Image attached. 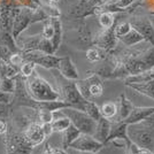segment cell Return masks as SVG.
Segmentation results:
<instances>
[{
  "label": "cell",
  "instance_id": "obj_1",
  "mask_svg": "<svg viewBox=\"0 0 154 154\" xmlns=\"http://www.w3.org/2000/svg\"><path fill=\"white\" fill-rule=\"evenodd\" d=\"M26 90L28 96L35 101H53V100H61V97L58 90H55L45 78L39 76L36 70L31 76L26 77Z\"/></svg>",
  "mask_w": 154,
  "mask_h": 154
},
{
  "label": "cell",
  "instance_id": "obj_2",
  "mask_svg": "<svg viewBox=\"0 0 154 154\" xmlns=\"http://www.w3.org/2000/svg\"><path fill=\"white\" fill-rule=\"evenodd\" d=\"M53 71V76L55 78L59 86V93L61 97V100L67 103L70 107L83 110V106L85 103V99L81 96L79 91L76 86V81L67 79L57 69H51Z\"/></svg>",
  "mask_w": 154,
  "mask_h": 154
},
{
  "label": "cell",
  "instance_id": "obj_3",
  "mask_svg": "<svg viewBox=\"0 0 154 154\" xmlns=\"http://www.w3.org/2000/svg\"><path fill=\"white\" fill-rule=\"evenodd\" d=\"M71 36L68 42L71 45L79 48V50H88L93 46V39H94V32L91 29L90 23L88 20L79 19V22L75 28H72L69 31Z\"/></svg>",
  "mask_w": 154,
  "mask_h": 154
},
{
  "label": "cell",
  "instance_id": "obj_4",
  "mask_svg": "<svg viewBox=\"0 0 154 154\" xmlns=\"http://www.w3.org/2000/svg\"><path fill=\"white\" fill-rule=\"evenodd\" d=\"M60 110L62 112L64 116H67L70 120V123L79 130L81 134L93 135L97 122L94 120H92L84 110L74 108V107H64Z\"/></svg>",
  "mask_w": 154,
  "mask_h": 154
},
{
  "label": "cell",
  "instance_id": "obj_5",
  "mask_svg": "<svg viewBox=\"0 0 154 154\" xmlns=\"http://www.w3.org/2000/svg\"><path fill=\"white\" fill-rule=\"evenodd\" d=\"M76 86L81 96L83 97L85 100L89 101H93L94 99L103 96V84L101 78L93 74L86 77L85 79H81V81H76Z\"/></svg>",
  "mask_w": 154,
  "mask_h": 154
},
{
  "label": "cell",
  "instance_id": "obj_6",
  "mask_svg": "<svg viewBox=\"0 0 154 154\" xmlns=\"http://www.w3.org/2000/svg\"><path fill=\"white\" fill-rule=\"evenodd\" d=\"M101 0H77L69 8V16L72 19H86L97 14H100Z\"/></svg>",
  "mask_w": 154,
  "mask_h": 154
},
{
  "label": "cell",
  "instance_id": "obj_7",
  "mask_svg": "<svg viewBox=\"0 0 154 154\" xmlns=\"http://www.w3.org/2000/svg\"><path fill=\"white\" fill-rule=\"evenodd\" d=\"M130 26L145 38L148 44L154 46V26L149 16L143 14H134L128 19Z\"/></svg>",
  "mask_w": 154,
  "mask_h": 154
},
{
  "label": "cell",
  "instance_id": "obj_8",
  "mask_svg": "<svg viewBox=\"0 0 154 154\" xmlns=\"http://www.w3.org/2000/svg\"><path fill=\"white\" fill-rule=\"evenodd\" d=\"M115 24L110 28L103 29L100 31L96 32L94 39H93V46L103 48V51H106L107 53H112L114 51L117 47V43H119L115 36Z\"/></svg>",
  "mask_w": 154,
  "mask_h": 154
},
{
  "label": "cell",
  "instance_id": "obj_9",
  "mask_svg": "<svg viewBox=\"0 0 154 154\" xmlns=\"http://www.w3.org/2000/svg\"><path fill=\"white\" fill-rule=\"evenodd\" d=\"M105 145L93 138L92 135L81 134L75 140L70 144L68 148H71L77 152H90V153H98Z\"/></svg>",
  "mask_w": 154,
  "mask_h": 154
},
{
  "label": "cell",
  "instance_id": "obj_10",
  "mask_svg": "<svg viewBox=\"0 0 154 154\" xmlns=\"http://www.w3.org/2000/svg\"><path fill=\"white\" fill-rule=\"evenodd\" d=\"M23 134H24L26 138L33 148L36 146H39L40 144H43L44 140L46 139L45 135L43 132V129H42V124L37 121L30 123L26 127V130L23 131Z\"/></svg>",
  "mask_w": 154,
  "mask_h": 154
},
{
  "label": "cell",
  "instance_id": "obj_11",
  "mask_svg": "<svg viewBox=\"0 0 154 154\" xmlns=\"http://www.w3.org/2000/svg\"><path fill=\"white\" fill-rule=\"evenodd\" d=\"M57 70L61 74V76H63L67 79L77 81L79 78L76 66H75V63L71 60L70 57H68V55L60 57V61H59V66L57 68Z\"/></svg>",
  "mask_w": 154,
  "mask_h": 154
},
{
  "label": "cell",
  "instance_id": "obj_12",
  "mask_svg": "<svg viewBox=\"0 0 154 154\" xmlns=\"http://www.w3.org/2000/svg\"><path fill=\"white\" fill-rule=\"evenodd\" d=\"M116 107H117V113L115 117L110 120V122H123L130 115L131 110L134 108V103L130 101V99L127 98L124 93H121L117 98Z\"/></svg>",
  "mask_w": 154,
  "mask_h": 154
},
{
  "label": "cell",
  "instance_id": "obj_13",
  "mask_svg": "<svg viewBox=\"0 0 154 154\" xmlns=\"http://www.w3.org/2000/svg\"><path fill=\"white\" fill-rule=\"evenodd\" d=\"M110 128H112V122L108 119L101 117L96 124V130L93 132V138L97 139L99 143H101L105 145V143L108 139L109 132H110Z\"/></svg>",
  "mask_w": 154,
  "mask_h": 154
},
{
  "label": "cell",
  "instance_id": "obj_14",
  "mask_svg": "<svg viewBox=\"0 0 154 154\" xmlns=\"http://www.w3.org/2000/svg\"><path fill=\"white\" fill-rule=\"evenodd\" d=\"M152 114H154V106H152V107H136V106H134L130 115L123 122H125L127 124L140 122L143 120H145L146 117L151 116Z\"/></svg>",
  "mask_w": 154,
  "mask_h": 154
},
{
  "label": "cell",
  "instance_id": "obj_15",
  "mask_svg": "<svg viewBox=\"0 0 154 154\" xmlns=\"http://www.w3.org/2000/svg\"><path fill=\"white\" fill-rule=\"evenodd\" d=\"M53 132H62L70 125V120L62 114V112L59 109L53 112V120L51 122Z\"/></svg>",
  "mask_w": 154,
  "mask_h": 154
},
{
  "label": "cell",
  "instance_id": "obj_16",
  "mask_svg": "<svg viewBox=\"0 0 154 154\" xmlns=\"http://www.w3.org/2000/svg\"><path fill=\"white\" fill-rule=\"evenodd\" d=\"M119 42H121L123 45L127 46V47H132V46L139 45L143 42H146L145 38L141 36L138 31H136L134 28H131L125 35H123L122 37L117 39Z\"/></svg>",
  "mask_w": 154,
  "mask_h": 154
},
{
  "label": "cell",
  "instance_id": "obj_17",
  "mask_svg": "<svg viewBox=\"0 0 154 154\" xmlns=\"http://www.w3.org/2000/svg\"><path fill=\"white\" fill-rule=\"evenodd\" d=\"M51 22L53 26H54V35L51 39V43L53 45L54 52H57L59 50V47L61 45V42L63 39V29H62V23L59 17H51Z\"/></svg>",
  "mask_w": 154,
  "mask_h": 154
},
{
  "label": "cell",
  "instance_id": "obj_18",
  "mask_svg": "<svg viewBox=\"0 0 154 154\" xmlns=\"http://www.w3.org/2000/svg\"><path fill=\"white\" fill-rule=\"evenodd\" d=\"M154 79V69H149V70L143 71L136 75H131L124 78V84L129 85V84H144L151 82Z\"/></svg>",
  "mask_w": 154,
  "mask_h": 154
},
{
  "label": "cell",
  "instance_id": "obj_19",
  "mask_svg": "<svg viewBox=\"0 0 154 154\" xmlns=\"http://www.w3.org/2000/svg\"><path fill=\"white\" fill-rule=\"evenodd\" d=\"M127 128H128V124L125 122H112V128H110V132H109L107 140L113 139V138H122L124 140L130 141Z\"/></svg>",
  "mask_w": 154,
  "mask_h": 154
},
{
  "label": "cell",
  "instance_id": "obj_20",
  "mask_svg": "<svg viewBox=\"0 0 154 154\" xmlns=\"http://www.w3.org/2000/svg\"><path fill=\"white\" fill-rule=\"evenodd\" d=\"M125 86L129 88L130 90L138 92L143 96L151 98L152 100H154V79L144 84H129V85H125Z\"/></svg>",
  "mask_w": 154,
  "mask_h": 154
},
{
  "label": "cell",
  "instance_id": "obj_21",
  "mask_svg": "<svg viewBox=\"0 0 154 154\" xmlns=\"http://www.w3.org/2000/svg\"><path fill=\"white\" fill-rule=\"evenodd\" d=\"M120 20V13H109V12H101L99 14L98 23L103 29H107L115 24Z\"/></svg>",
  "mask_w": 154,
  "mask_h": 154
},
{
  "label": "cell",
  "instance_id": "obj_22",
  "mask_svg": "<svg viewBox=\"0 0 154 154\" xmlns=\"http://www.w3.org/2000/svg\"><path fill=\"white\" fill-rule=\"evenodd\" d=\"M79 135H81L79 130L75 128L70 123V125L64 131H62V148L67 149L70 146L71 143L75 140Z\"/></svg>",
  "mask_w": 154,
  "mask_h": 154
},
{
  "label": "cell",
  "instance_id": "obj_23",
  "mask_svg": "<svg viewBox=\"0 0 154 154\" xmlns=\"http://www.w3.org/2000/svg\"><path fill=\"white\" fill-rule=\"evenodd\" d=\"M109 53L103 51V48H99L97 46H92L90 48L86 50V59L90 62H99V61H103L108 57Z\"/></svg>",
  "mask_w": 154,
  "mask_h": 154
},
{
  "label": "cell",
  "instance_id": "obj_24",
  "mask_svg": "<svg viewBox=\"0 0 154 154\" xmlns=\"http://www.w3.org/2000/svg\"><path fill=\"white\" fill-rule=\"evenodd\" d=\"M83 110L90 116L92 120H94L96 122H98L100 119H101V114H100V108L98 107L94 101H89V100H85L83 106Z\"/></svg>",
  "mask_w": 154,
  "mask_h": 154
},
{
  "label": "cell",
  "instance_id": "obj_25",
  "mask_svg": "<svg viewBox=\"0 0 154 154\" xmlns=\"http://www.w3.org/2000/svg\"><path fill=\"white\" fill-rule=\"evenodd\" d=\"M100 108V114H101V117H105V119H108L109 121L113 120L115 117L116 113H117V107H116V103H113V101H108V103H105L101 106L99 107Z\"/></svg>",
  "mask_w": 154,
  "mask_h": 154
},
{
  "label": "cell",
  "instance_id": "obj_26",
  "mask_svg": "<svg viewBox=\"0 0 154 154\" xmlns=\"http://www.w3.org/2000/svg\"><path fill=\"white\" fill-rule=\"evenodd\" d=\"M16 89V81L15 78H8V77H0V91L14 93Z\"/></svg>",
  "mask_w": 154,
  "mask_h": 154
},
{
  "label": "cell",
  "instance_id": "obj_27",
  "mask_svg": "<svg viewBox=\"0 0 154 154\" xmlns=\"http://www.w3.org/2000/svg\"><path fill=\"white\" fill-rule=\"evenodd\" d=\"M35 70H36V63L32 61H24L20 66V72H21L22 77H24V78L31 76Z\"/></svg>",
  "mask_w": 154,
  "mask_h": 154
},
{
  "label": "cell",
  "instance_id": "obj_28",
  "mask_svg": "<svg viewBox=\"0 0 154 154\" xmlns=\"http://www.w3.org/2000/svg\"><path fill=\"white\" fill-rule=\"evenodd\" d=\"M54 35V26L52 24L51 20L47 19V22L45 23V26L43 28V31H42V36L46 39H50L51 40L52 37Z\"/></svg>",
  "mask_w": 154,
  "mask_h": 154
},
{
  "label": "cell",
  "instance_id": "obj_29",
  "mask_svg": "<svg viewBox=\"0 0 154 154\" xmlns=\"http://www.w3.org/2000/svg\"><path fill=\"white\" fill-rule=\"evenodd\" d=\"M11 64H13L15 67H20L21 64L24 62V58H23V55H22V53L21 52H17V53H13L12 55H11V58H9V61H8Z\"/></svg>",
  "mask_w": 154,
  "mask_h": 154
},
{
  "label": "cell",
  "instance_id": "obj_30",
  "mask_svg": "<svg viewBox=\"0 0 154 154\" xmlns=\"http://www.w3.org/2000/svg\"><path fill=\"white\" fill-rule=\"evenodd\" d=\"M13 99H14L13 93H8V92L0 91V103H1L12 105V103H13Z\"/></svg>",
  "mask_w": 154,
  "mask_h": 154
},
{
  "label": "cell",
  "instance_id": "obj_31",
  "mask_svg": "<svg viewBox=\"0 0 154 154\" xmlns=\"http://www.w3.org/2000/svg\"><path fill=\"white\" fill-rule=\"evenodd\" d=\"M11 115V105L0 103V120H5Z\"/></svg>",
  "mask_w": 154,
  "mask_h": 154
},
{
  "label": "cell",
  "instance_id": "obj_32",
  "mask_svg": "<svg viewBox=\"0 0 154 154\" xmlns=\"http://www.w3.org/2000/svg\"><path fill=\"white\" fill-rule=\"evenodd\" d=\"M42 124V129H43V132H44V135L45 137H50V136L53 134V130H52V125L51 123H40Z\"/></svg>",
  "mask_w": 154,
  "mask_h": 154
},
{
  "label": "cell",
  "instance_id": "obj_33",
  "mask_svg": "<svg viewBox=\"0 0 154 154\" xmlns=\"http://www.w3.org/2000/svg\"><path fill=\"white\" fill-rule=\"evenodd\" d=\"M138 148H139V146H137L132 141H130L128 147L125 149V154H138Z\"/></svg>",
  "mask_w": 154,
  "mask_h": 154
},
{
  "label": "cell",
  "instance_id": "obj_34",
  "mask_svg": "<svg viewBox=\"0 0 154 154\" xmlns=\"http://www.w3.org/2000/svg\"><path fill=\"white\" fill-rule=\"evenodd\" d=\"M138 154H154L152 149L145 147H139L138 148Z\"/></svg>",
  "mask_w": 154,
  "mask_h": 154
},
{
  "label": "cell",
  "instance_id": "obj_35",
  "mask_svg": "<svg viewBox=\"0 0 154 154\" xmlns=\"http://www.w3.org/2000/svg\"><path fill=\"white\" fill-rule=\"evenodd\" d=\"M44 154H57V153L53 151V148H52V147L47 146V147H46V149H45V153H44Z\"/></svg>",
  "mask_w": 154,
  "mask_h": 154
},
{
  "label": "cell",
  "instance_id": "obj_36",
  "mask_svg": "<svg viewBox=\"0 0 154 154\" xmlns=\"http://www.w3.org/2000/svg\"><path fill=\"white\" fill-rule=\"evenodd\" d=\"M151 17V21H152V23H153V26H154V15L153 16H149Z\"/></svg>",
  "mask_w": 154,
  "mask_h": 154
},
{
  "label": "cell",
  "instance_id": "obj_37",
  "mask_svg": "<svg viewBox=\"0 0 154 154\" xmlns=\"http://www.w3.org/2000/svg\"><path fill=\"white\" fill-rule=\"evenodd\" d=\"M103 1V4H106V2H108V1H112V0H101Z\"/></svg>",
  "mask_w": 154,
  "mask_h": 154
},
{
  "label": "cell",
  "instance_id": "obj_38",
  "mask_svg": "<svg viewBox=\"0 0 154 154\" xmlns=\"http://www.w3.org/2000/svg\"><path fill=\"white\" fill-rule=\"evenodd\" d=\"M48 1H53V2H55V1H59V0H48Z\"/></svg>",
  "mask_w": 154,
  "mask_h": 154
},
{
  "label": "cell",
  "instance_id": "obj_39",
  "mask_svg": "<svg viewBox=\"0 0 154 154\" xmlns=\"http://www.w3.org/2000/svg\"><path fill=\"white\" fill-rule=\"evenodd\" d=\"M0 63H1V61H0Z\"/></svg>",
  "mask_w": 154,
  "mask_h": 154
}]
</instances>
